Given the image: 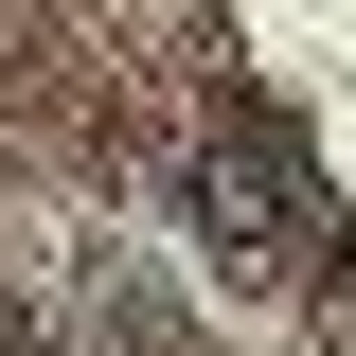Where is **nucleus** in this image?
I'll list each match as a JSON object with an SVG mask.
<instances>
[{"label":"nucleus","instance_id":"f257e3e1","mask_svg":"<svg viewBox=\"0 0 356 356\" xmlns=\"http://www.w3.org/2000/svg\"><path fill=\"white\" fill-rule=\"evenodd\" d=\"M196 214H214V250H267V267H339V214H321L303 143L267 125V107L196 143Z\"/></svg>","mask_w":356,"mask_h":356}]
</instances>
